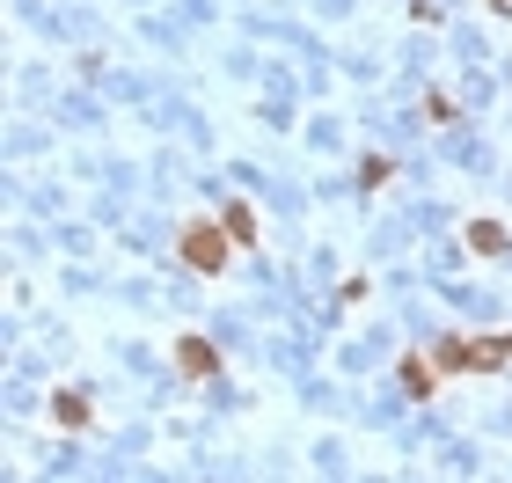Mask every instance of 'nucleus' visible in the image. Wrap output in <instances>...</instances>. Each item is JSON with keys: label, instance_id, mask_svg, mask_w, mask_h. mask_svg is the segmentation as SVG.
<instances>
[{"label": "nucleus", "instance_id": "nucleus-1", "mask_svg": "<svg viewBox=\"0 0 512 483\" xmlns=\"http://www.w3.org/2000/svg\"><path fill=\"white\" fill-rule=\"evenodd\" d=\"M183 257H191L198 271H213V264H227V242L205 235V227H191V235H183Z\"/></svg>", "mask_w": 512, "mask_h": 483}, {"label": "nucleus", "instance_id": "nucleus-2", "mask_svg": "<svg viewBox=\"0 0 512 483\" xmlns=\"http://www.w3.org/2000/svg\"><path fill=\"white\" fill-rule=\"evenodd\" d=\"M183 366H191V374H213V352H205V344L191 337V344H183Z\"/></svg>", "mask_w": 512, "mask_h": 483}]
</instances>
